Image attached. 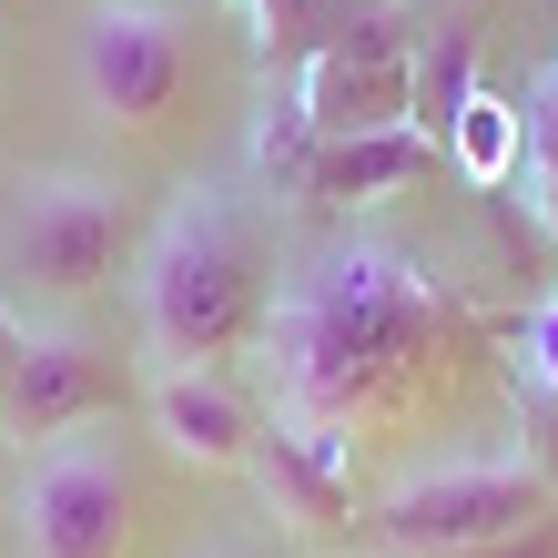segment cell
<instances>
[{
	"instance_id": "cell-15",
	"label": "cell",
	"mask_w": 558,
	"mask_h": 558,
	"mask_svg": "<svg viewBox=\"0 0 558 558\" xmlns=\"http://www.w3.org/2000/svg\"><path fill=\"white\" fill-rule=\"evenodd\" d=\"M508 376H529V386H548L558 397V294H538L529 315H518V366Z\"/></svg>"
},
{
	"instance_id": "cell-7",
	"label": "cell",
	"mask_w": 558,
	"mask_h": 558,
	"mask_svg": "<svg viewBox=\"0 0 558 558\" xmlns=\"http://www.w3.org/2000/svg\"><path fill=\"white\" fill-rule=\"evenodd\" d=\"M122 397H143V376L122 366V355H102L82 325H41L31 315L21 366H11V386H0V437L51 447V437H72V426H112Z\"/></svg>"
},
{
	"instance_id": "cell-3",
	"label": "cell",
	"mask_w": 558,
	"mask_h": 558,
	"mask_svg": "<svg viewBox=\"0 0 558 558\" xmlns=\"http://www.w3.org/2000/svg\"><path fill=\"white\" fill-rule=\"evenodd\" d=\"M133 254V193L112 173H31L0 204V265L31 305H92Z\"/></svg>"
},
{
	"instance_id": "cell-4",
	"label": "cell",
	"mask_w": 558,
	"mask_h": 558,
	"mask_svg": "<svg viewBox=\"0 0 558 558\" xmlns=\"http://www.w3.org/2000/svg\"><path fill=\"white\" fill-rule=\"evenodd\" d=\"M72 82L112 133H162L193 92V21L173 0H82L72 11Z\"/></svg>"
},
{
	"instance_id": "cell-17",
	"label": "cell",
	"mask_w": 558,
	"mask_h": 558,
	"mask_svg": "<svg viewBox=\"0 0 558 558\" xmlns=\"http://www.w3.org/2000/svg\"><path fill=\"white\" fill-rule=\"evenodd\" d=\"M21 336H31V315L0 294V386H11V366H21Z\"/></svg>"
},
{
	"instance_id": "cell-16",
	"label": "cell",
	"mask_w": 558,
	"mask_h": 558,
	"mask_svg": "<svg viewBox=\"0 0 558 558\" xmlns=\"http://www.w3.org/2000/svg\"><path fill=\"white\" fill-rule=\"evenodd\" d=\"M447 558H558V508L538 518V529H518V538H487V548H447Z\"/></svg>"
},
{
	"instance_id": "cell-13",
	"label": "cell",
	"mask_w": 558,
	"mask_h": 558,
	"mask_svg": "<svg viewBox=\"0 0 558 558\" xmlns=\"http://www.w3.org/2000/svg\"><path fill=\"white\" fill-rule=\"evenodd\" d=\"M529 204L558 234V82H538V102H529Z\"/></svg>"
},
{
	"instance_id": "cell-9",
	"label": "cell",
	"mask_w": 558,
	"mask_h": 558,
	"mask_svg": "<svg viewBox=\"0 0 558 558\" xmlns=\"http://www.w3.org/2000/svg\"><path fill=\"white\" fill-rule=\"evenodd\" d=\"M355 41H325L305 61V112H315V133L325 143H345V133H397L407 122V51L386 41V21H345Z\"/></svg>"
},
{
	"instance_id": "cell-8",
	"label": "cell",
	"mask_w": 558,
	"mask_h": 558,
	"mask_svg": "<svg viewBox=\"0 0 558 558\" xmlns=\"http://www.w3.org/2000/svg\"><path fill=\"white\" fill-rule=\"evenodd\" d=\"M143 416L183 468H254L265 447V407L244 397L223 366H153L143 376Z\"/></svg>"
},
{
	"instance_id": "cell-19",
	"label": "cell",
	"mask_w": 558,
	"mask_h": 558,
	"mask_svg": "<svg viewBox=\"0 0 558 558\" xmlns=\"http://www.w3.org/2000/svg\"><path fill=\"white\" fill-rule=\"evenodd\" d=\"M204 558H234V548H204Z\"/></svg>"
},
{
	"instance_id": "cell-10",
	"label": "cell",
	"mask_w": 558,
	"mask_h": 558,
	"mask_svg": "<svg viewBox=\"0 0 558 558\" xmlns=\"http://www.w3.org/2000/svg\"><path fill=\"white\" fill-rule=\"evenodd\" d=\"M426 162H437V143H426L416 122H397V133H345V143H325L305 162V193H315L325 214H355V204H376V193L416 183Z\"/></svg>"
},
{
	"instance_id": "cell-6",
	"label": "cell",
	"mask_w": 558,
	"mask_h": 558,
	"mask_svg": "<svg viewBox=\"0 0 558 558\" xmlns=\"http://www.w3.org/2000/svg\"><path fill=\"white\" fill-rule=\"evenodd\" d=\"M21 558H122L133 548V457L112 426H72V437L31 447L11 487Z\"/></svg>"
},
{
	"instance_id": "cell-5",
	"label": "cell",
	"mask_w": 558,
	"mask_h": 558,
	"mask_svg": "<svg viewBox=\"0 0 558 558\" xmlns=\"http://www.w3.org/2000/svg\"><path fill=\"white\" fill-rule=\"evenodd\" d=\"M548 508H558V487L529 457H437V468H416L376 498V538L397 558H447V548H487V538L538 529Z\"/></svg>"
},
{
	"instance_id": "cell-11",
	"label": "cell",
	"mask_w": 558,
	"mask_h": 558,
	"mask_svg": "<svg viewBox=\"0 0 558 558\" xmlns=\"http://www.w3.org/2000/svg\"><path fill=\"white\" fill-rule=\"evenodd\" d=\"M477 102V31L468 21H437L426 41L407 51V122L426 143H447V122Z\"/></svg>"
},
{
	"instance_id": "cell-12",
	"label": "cell",
	"mask_w": 558,
	"mask_h": 558,
	"mask_svg": "<svg viewBox=\"0 0 558 558\" xmlns=\"http://www.w3.org/2000/svg\"><path fill=\"white\" fill-rule=\"evenodd\" d=\"M447 153H457V173H468V183L508 193V183H518V162H529V112L498 102V92H477V102L447 122Z\"/></svg>"
},
{
	"instance_id": "cell-14",
	"label": "cell",
	"mask_w": 558,
	"mask_h": 558,
	"mask_svg": "<svg viewBox=\"0 0 558 558\" xmlns=\"http://www.w3.org/2000/svg\"><path fill=\"white\" fill-rule=\"evenodd\" d=\"M508 397H518V437H529L518 457L558 487V397H548V386H529V376H508Z\"/></svg>"
},
{
	"instance_id": "cell-2",
	"label": "cell",
	"mask_w": 558,
	"mask_h": 558,
	"mask_svg": "<svg viewBox=\"0 0 558 558\" xmlns=\"http://www.w3.org/2000/svg\"><path fill=\"white\" fill-rule=\"evenodd\" d=\"M275 315V223L234 183H183L133 254V325L153 366H223Z\"/></svg>"
},
{
	"instance_id": "cell-1",
	"label": "cell",
	"mask_w": 558,
	"mask_h": 558,
	"mask_svg": "<svg viewBox=\"0 0 558 558\" xmlns=\"http://www.w3.org/2000/svg\"><path fill=\"white\" fill-rule=\"evenodd\" d=\"M265 336H275V407L355 437V416L397 407L447 355L457 305H447V284L426 275L416 254L336 244V254H315V265L275 294Z\"/></svg>"
},
{
	"instance_id": "cell-18",
	"label": "cell",
	"mask_w": 558,
	"mask_h": 558,
	"mask_svg": "<svg viewBox=\"0 0 558 558\" xmlns=\"http://www.w3.org/2000/svg\"><path fill=\"white\" fill-rule=\"evenodd\" d=\"M244 11H254V21H275V11H305V0H244Z\"/></svg>"
}]
</instances>
